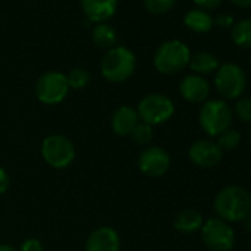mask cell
<instances>
[{
  "instance_id": "cell-1",
  "label": "cell",
  "mask_w": 251,
  "mask_h": 251,
  "mask_svg": "<svg viewBox=\"0 0 251 251\" xmlns=\"http://www.w3.org/2000/svg\"><path fill=\"white\" fill-rule=\"evenodd\" d=\"M213 207L219 219L227 223L242 222L248 214H251V195L241 186H225L216 194Z\"/></svg>"
},
{
  "instance_id": "cell-2",
  "label": "cell",
  "mask_w": 251,
  "mask_h": 251,
  "mask_svg": "<svg viewBox=\"0 0 251 251\" xmlns=\"http://www.w3.org/2000/svg\"><path fill=\"white\" fill-rule=\"evenodd\" d=\"M136 70V56L126 46H115L106 50L100 62V74L109 83L127 81Z\"/></svg>"
},
{
  "instance_id": "cell-3",
  "label": "cell",
  "mask_w": 251,
  "mask_h": 251,
  "mask_svg": "<svg viewBox=\"0 0 251 251\" xmlns=\"http://www.w3.org/2000/svg\"><path fill=\"white\" fill-rule=\"evenodd\" d=\"M191 50L180 40H167L158 46L154 55V65L158 73L173 75L183 71L189 65Z\"/></svg>"
},
{
  "instance_id": "cell-4",
  "label": "cell",
  "mask_w": 251,
  "mask_h": 251,
  "mask_svg": "<svg viewBox=\"0 0 251 251\" xmlns=\"http://www.w3.org/2000/svg\"><path fill=\"white\" fill-rule=\"evenodd\" d=\"M233 112L229 103L223 99H208L200 109V126L208 136H219L230 129Z\"/></svg>"
},
{
  "instance_id": "cell-5",
  "label": "cell",
  "mask_w": 251,
  "mask_h": 251,
  "mask_svg": "<svg viewBox=\"0 0 251 251\" xmlns=\"http://www.w3.org/2000/svg\"><path fill=\"white\" fill-rule=\"evenodd\" d=\"M136 112L142 123H147L154 127V126H160L173 117L175 103L169 96L163 93H151L139 100Z\"/></svg>"
},
{
  "instance_id": "cell-6",
  "label": "cell",
  "mask_w": 251,
  "mask_h": 251,
  "mask_svg": "<svg viewBox=\"0 0 251 251\" xmlns=\"http://www.w3.org/2000/svg\"><path fill=\"white\" fill-rule=\"evenodd\" d=\"M214 86L223 99H238L247 86V75L236 64H223L214 75Z\"/></svg>"
},
{
  "instance_id": "cell-7",
  "label": "cell",
  "mask_w": 251,
  "mask_h": 251,
  "mask_svg": "<svg viewBox=\"0 0 251 251\" xmlns=\"http://www.w3.org/2000/svg\"><path fill=\"white\" fill-rule=\"evenodd\" d=\"M42 157L53 169L62 170L71 166L75 158L73 142L61 135H50L42 144Z\"/></svg>"
},
{
  "instance_id": "cell-8",
  "label": "cell",
  "mask_w": 251,
  "mask_h": 251,
  "mask_svg": "<svg viewBox=\"0 0 251 251\" xmlns=\"http://www.w3.org/2000/svg\"><path fill=\"white\" fill-rule=\"evenodd\" d=\"M201 238L211 251H230L235 245V232L232 226L219 217H211L202 223Z\"/></svg>"
},
{
  "instance_id": "cell-9",
  "label": "cell",
  "mask_w": 251,
  "mask_h": 251,
  "mask_svg": "<svg viewBox=\"0 0 251 251\" xmlns=\"http://www.w3.org/2000/svg\"><path fill=\"white\" fill-rule=\"evenodd\" d=\"M70 92L67 75L59 71H48L42 74L36 83L37 99L45 105L61 103Z\"/></svg>"
},
{
  "instance_id": "cell-10",
  "label": "cell",
  "mask_w": 251,
  "mask_h": 251,
  "mask_svg": "<svg viewBox=\"0 0 251 251\" xmlns=\"http://www.w3.org/2000/svg\"><path fill=\"white\" fill-rule=\"evenodd\" d=\"M172 160L166 150L160 147H145L139 154L138 167L148 177H161L170 169Z\"/></svg>"
},
{
  "instance_id": "cell-11",
  "label": "cell",
  "mask_w": 251,
  "mask_h": 251,
  "mask_svg": "<svg viewBox=\"0 0 251 251\" xmlns=\"http://www.w3.org/2000/svg\"><path fill=\"white\" fill-rule=\"evenodd\" d=\"M223 157V151L217 147L216 142L208 139L195 141L189 148V160L194 166L201 169L216 167Z\"/></svg>"
},
{
  "instance_id": "cell-12",
  "label": "cell",
  "mask_w": 251,
  "mask_h": 251,
  "mask_svg": "<svg viewBox=\"0 0 251 251\" xmlns=\"http://www.w3.org/2000/svg\"><path fill=\"white\" fill-rule=\"evenodd\" d=\"M180 96L191 103H201L208 100L210 96V84L202 75L189 74L182 78L179 84Z\"/></svg>"
},
{
  "instance_id": "cell-13",
  "label": "cell",
  "mask_w": 251,
  "mask_h": 251,
  "mask_svg": "<svg viewBox=\"0 0 251 251\" xmlns=\"http://www.w3.org/2000/svg\"><path fill=\"white\" fill-rule=\"evenodd\" d=\"M120 236L109 226L95 229L86 241V251H120Z\"/></svg>"
},
{
  "instance_id": "cell-14",
  "label": "cell",
  "mask_w": 251,
  "mask_h": 251,
  "mask_svg": "<svg viewBox=\"0 0 251 251\" xmlns=\"http://www.w3.org/2000/svg\"><path fill=\"white\" fill-rule=\"evenodd\" d=\"M80 3L86 18L95 24H100L115 15L118 0H80Z\"/></svg>"
},
{
  "instance_id": "cell-15",
  "label": "cell",
  "mask_w": 251,
  "mask_h": 251,
  "mask_svg": "<svg viewBox=\"0 0 251 251\" xmlns=\"http://www.w3.org/2000/svg\"><path fill=\"white\" fill-rule=\"evenodd\" d=\"M139 121L141 120L135 108L129 105H123L114 111L111 118V127L114 133L118 136H130Z\"/></svg>"
},
{
  "instance_id": "cell-16",
  "label": "cell",
  "mask_w": 251,
  "mask_h": 251,
  "mask_svg": "<svg viewBox=\"0 0 251 251\" xmlns=\"http://www.w3.org/2000/svg\"><path fill=\"white\" fill-rule=\"evenodd\" d=\"M92 40L98 48H100L103 50H109L117 46L118 36L112 25H109L108 23H100L93 27Z\"/></svg>"
},
{
  "instance_id": "cell-17",
  "label": "cell",
  "mask_w": 251,
  "mask_h": 251,
  "mask_svg": "<svg viewBox=\"0 0 251 251\" xmlns=\"http://www.w3.org/2000/svg\"><path fill=\"white\" fill-rule=\"evenodd\" d=\"M219 67H220L219 65V59L213 53H210V52H197L189 59V68L197 75L211 74V73L217 71Z\"/></svg>"
},
{
  "instance_id": "cell-18",
  "label": "cell",
  "mask_w": 251,
  "mask_h": 251,
  "mask_svg": "<svg viewBox=\"0 0 251 251\" xmlns=\"http://www.w3.org/2000/svg\"><path fill=\"white\" fill-rule=\"evenodd\" d=\"M183 23L194 33H208L213 28V25H214L211 15L207 11H202V9H192V11H189L185 15Z\"/></svg>"
},
{
  "instance_id": "cell-19",
  "label": "cell",
  "mask_w": 251,
  "mask_h": 251,
  "mask_svg": "<svg viewBox=\"0 0 251 251\" xmlns=\"http://www.w3.org/2000/svg\"><path fill=\"white\" fill-rule=\"evenodd\" d=\"M202 223L201 213L195 210H183L175 219V229L180 233H194L201 229Z\"/></svg>"
},
{
  "instance_id": "cell-20",
  "label": "cell",
  "mask_w": 251,
  "mask_h": 251,
  "mask_svg": "<svg viewBox=\"0 0 251 251\" xmlns=\"http://www.w3.org/2000/svg\"><path fill=\"white\" fill-rule=\"evenodd\" d=\"M232 40L239 48H251V20H241L232 27Z\"/></svg>"
},
{
  "instance_id": "cell-21",
  "label": "cell",
  "mask_w": 251,
  "mask_h": 251,
  "mask_svg": "<svg viewBox=\"0 0 251 251\" xmlns=\"http://www.w3.org/2000/svg\"><path fill=\"white\" fill-rule=\"evenodd\" d=\"M67 75V81L70 89H84L89 83H90V73L83 68V67H75L73 70L68 71Z\"/></svg>"
},
{
  "instance_id": "cell-22",
  "label": "cell",
  "mask_w": 251,
  "mask_h": 251,
  "mask_svg": "<svg viewBox=\"0 0 251 251\" xmlns=\"http://www.w3.org/2000/svg\"><path fill=\"white\" fill-rule=\"evenodd\" d=\"M217 147L222 150V151H232V150H236L241 144V133L235 129H227L225 130L223 133H220L217 136Z\"/></svg>"
},
{
  "instance_id": "cell-23",
  "label": "cell",
  "mask_w": 251,
  "mask_h": 251,
  "mask_svg": "<svg viewBox=\"0 0 251 251\" xmlns=\"http://www.w3.org/2000/svg\"><path fill=\"white\" fill-rule=\"evenodd\" d=\"M130 136H132V139H133L138 145H141V147H148V145L152 142V139H154L152 126L139 121V123L136 124V127L133 129V132H132Z\"/></svg>"
},
{
  "instance_id": "cell-24",
  "label": "cell",
  "mask_w": 251,
  "mask_h": 251,
  "mask_svg": "<svg viewBox=\"0 0 251 251\" xmlns=\"http://www.w3.org/2000/svg\"><path fill=\"white\" fill-rule=\"evenodd\" d=\"M176 3V0H144L145 9L152 15H163L169 12Z\"/></svg>"
},
{
  "instance_id": "cell-25",
  "label": "cell",
  "mask_w": 251,
  "mask_h": 251,
  "mask_svg": "<svg viewBox=\"0 0 251 251\" xmlns=\"http://www.w3.org/2000/svg\"><path fill=\"white\" fill-rule=\"evenodd\" d=\"M235 114L239 120L245 123H251V98L248 96L238 98L235 103Z\"/></svg>"
},
{
  "instance_id": "cell-26",
  "label": "cell",
  "mask_w": 251,
  "mask_h": 251,
  "mask_svg": "<svg viewBox=\"0 0 251 251\" xmlns=\"http://www.w3.org/2000/svg\"><path fill=\"white\" fill-rule=\"evenodd\" d=\"M18 251H45V247L37 238H28L23 242Z\"/></svg>"
},
{
  "instance_id": "cell-27",
  "label": "cell",
  "mask_w": 251,
  "mask_h": 251,
  "mask_svg": "<svg viewBox=\"0 0 251 251\" xmlns=\"http://www.w3.org/2000/svg\"><path fill=\"white\" fill-rule=\"evenodd\" d=\"M223 0H194V3L202 11H213L220 6Z\"/></svg>"
},
{
  "instance_id": "cell-28",
  "label": "cell",
  "mask_w": 251,
  "mask_h": 251,
  "mask_svg": "<svg viewBox=\"0 0 251 251\" xmlns=\"http://www.w3.org/2000/svg\"><path fill=\"white\" fill-rule=\"evenodd\" d=\"M213 23L216 25H219L220 28H229L233 25V17H230L227 14H220L216 18H213Z\"/></svg>"
},
{
  "instance_id": "cell-29",
  "label": "cell",
  "mask_w": 251,
  "mask_h": 251,
  "mask_svg": "<svg viewBox=\"0 0 251 251\" xmlns=\"http://www.w3.org/2000/svg\"><path fill=\"white\" fill-rule=\"evenodd\" d=\"M9 186H11V177L3 167H0V195L5 194L9 189Z\"/></svg>"
},
{
  "instance_id": "cell-30",
  "label": "cell",
  "mask_w": 251,
  "mask_h": 251,
  "mask_svg": "<svg viewBox=\"0 0 251 251\" xmlns=\"http://www.w3.org/2000/svg\"><path fill=\"white\" fill-rule=\"evenodd\" d=\"M232 3L239 8H251V0H232Z\"/></svg>"
},
{
  "instance_id": "cell-31",
  "label": "cell",
  "mask_w": 251,
  "mask_h": 251,
  "mask_svg": "<svg viewBox=\"0 0 251 251\" xmlns=\"http://www.w3.org/2000/svg\"><path fill=\"white\" fill-rule=\"evenodd\" d=\"M0 251H18V250L11 244H0Z\"/></svg>"
},
{
  "instance_id": "cell-32",
  "label": "cell",
  "mask_w": 251,
  "mask_h": 251,
  "mask_svg": "<svg viewBox=\"0 0 251 251\" xmlns=\"http://www.w3.org/2000/svg\"><path fill=\"white\" fill-rule=\"evenodd\" d=\"M244 222H245V225H247V227L251 230V214H248L245 219H244Z\"/></svg>"
},
{
  "instance_id": "cell-33",
  "label": "cell",
  "mask_w": 251,
  "mask_h": 251,
  "mask_svg": "<svg viewBox=\"0 0 251 251\" xmlns=\"http://www.w3.org/2000/svg\"><path fill=\"white\" fill-rule=\"evenodd\" d=\"M250 136H251V129H250Z\"/></svg>"
}]
</instances>
